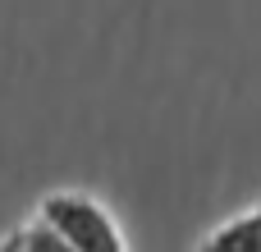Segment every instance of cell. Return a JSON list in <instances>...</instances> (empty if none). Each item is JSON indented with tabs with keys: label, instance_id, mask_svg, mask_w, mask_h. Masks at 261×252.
Here are the masks:
<instances>
[{
	"label": "cell",
	"instance_id": "obj_1",
	"mask_svg": "<svg viewBox=\"0 0 261 252\" xmlns=\"http://www.w3.org/2000/svg\"><path fill=\"white\" fill-rule=\"evenodd\" d=\"M41 216L78 252H133L124 230H119V220L92 193H50L41 202Z\"/></svg>",
	"mask_w": 261,
	"mask_h": 252
},
{
	"label": "cell",
	"instance_id": "obj_2",
	"mask_svg": "<svg viewBox=\"0 0 261 252\" xmlns=\"http://www.w3.org/2000/svg\"><path fill=\"white\" fill-rule=\"evenodd\" d=\"M197 252H261V207L252 211H239V216H229L225 225H216Z\"/></svg>",
	"mask_w": 261,
	"mask_h": 252
},
{
	"label": "cell",
	"instance_id": "obj_3",
	"mask_svg": "<svg viewBox=\"0 0 261 252\" xmlns=\"http://www.w3.org/2000/svg\"><path fill=\"white\" fill-rule=\"evenodd\" d=\"M23 252H78V248H73V243H69V239L37 211V216L23 225Z\"/></svg>",
	"mask_w": 261,
	"mask_h": 252
},
{
	"label": "cell",
	"instance_id": "obj_4",
	"mask_svg": "<svg viewBox=\"0 0 261 252\" xmlns=\"http://www.w3.org/2000/svg\"><path fill=\"white\" fill-rule=\"evenodd\" d=\"M0 252H23V230L5 234V239H0Z\"/></svg>",
	"mask_w": 261,
	"mask_h": 252
}]
</instances>
